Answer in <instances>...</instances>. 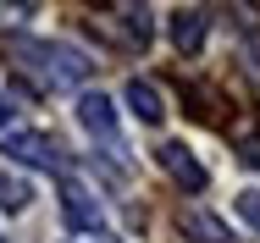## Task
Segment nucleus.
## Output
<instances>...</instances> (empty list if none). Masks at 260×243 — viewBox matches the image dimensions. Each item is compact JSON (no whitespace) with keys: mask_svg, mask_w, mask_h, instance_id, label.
Returning a JSON list of instances; mask_svg holds the SVG:
<instances>
[{"mask_svg":"<svg viewBox=\"0 0 260 243\" xmlns=\"http://www.w3.org/2000/svg\"><path fill=\"white\" fill-rule=\"evenodd\" d=\"M61 216H67V227H78V232H100V227H105L100 204L83 194L78 183H61Z\"/></svg>","mask_w":260,"mask_h":243,"instance_id":"nucleus-4","label":"nucleus"},{"mask_svg":"<svg viewBox=\"0 0 260 243\" xmlns=\"http://www.w3.org/2000/svg\"><path fill=\"white\" fill-rule=\"evenodd\" d=\"M78 122H83L89 133H100V138H116V105L105 94H83L78 99Z\"/></svg>","mask_w":260,"mask_h":243,"instance_id":"nucleus-7","label":"nucleus"},{"mask_svg":"<svg viewBox=\"0 0 260 243\" xmlns=\"http://www.w3.org/2000/svg\"><path fill=\"white\" fill-rule=\"evenodd\" d=\"M6 155H11L17 166H39V171H67V166H72V155L55 144L50 133H11V138H6Z\"/></svg>","mask_w":260,"mask_h":243,"instance_id":"nucleus-2","label":"nucleus"},{"mask_svg":"<svg viewBox=\"0 0 260 243\" xmlns=\"http://www.w3.org/2000/svg\"><path fill=\"white\" fill-rule=\"evenodd\" d=\"M238 160H244L249 171H260V133H249V138H238Z\"/></svg>","mask_w":260,"mask_h":243,"instance_id":"nucleus-12","label":"nucleus"},{"mask_svg":"<svg viewBox=\"0 0 260 243\" xmlns=\"http://www.w3.org/2000/svg\"><path fill=\"white\" fill-rule=\"evenodd\" d=\"M177 227H183V238H194V243H233V232L210 210H200V204H183L177 210Z\"/></svg>","mask_w":260,"mask_h":243,"instance_id":"nucleus-5","label":"nucleus"},{"mask_svg":"<svg viewBox=\"0 0 260 243\" xmlns=\"http://www.w3.org/2000/svg\"><path fill=\"white\" fill-rule=\"evenodd\" d=\"M28 199H34V188H28L22 177H6V183H0V204H6V210H22Z\"/></svg>","mask_w":260,"mask_h":243,"instance_id":"nucleus-10","label":"nucleus"},{"mask_svg":"<svg viewBox=\"0 0 260 243\" xmlns=\"http://www.w3.org/2000/svg\"><path fill=\"white\" fill-rule=\"evenodd\" d=\"M6 122H11V111H6V99H0V127H6Z\"/></svg>","mask_w":260,"mask_h":243,"instance_id":"nucleus-15","label":"nucleus"},{"mask_svg":"<svg viewBox=\"0 0 260 243\" xmlns=\"http://www.w3.org/2000/svg\"><path fill=\"white\" fill-rule=\"evenodd\" d=\"M244 66L260 78V33H249V45H244Z\"/></svg>","mask_w":260,"mask_h":243,"instance_id":"nucleus-14","label":"nucleus"},{"mask_svg":"<svg viewBox=\"0 0 260 243\" xmlns=\"http://www.w3.org/2000/svg\"><path fill=\"white\" fill-rule=\"evenodd\" d=\"M127 105H133V116H139V122H150V127L166 116L160 89H155V83H144V78H133V83H127Z\"/></svg>","mask_w":260,"mask_h":243,"instance_id":"nucleus-8","label":"nucleus"},{"mask_svg":"<svg viewBox=\"0 0 260 243\" xmlns=\"http://www.w3.org/2000/svg\"><path fill=\"white\" fill-rule=\"evenodd\" d=\"M155 160L166 166V177H172L177 188H188V194H200V188L210 183V177H205V166L194 160V149H188V144H160Z\"/></svg>","mask_w":260,"mask_h":243,"instance_id":"nucleus-3","label":"nucleus"},{"mask_svg":"<svg viewBox=\"0 0 260 243\" xmlns=\"http://www.w3.org/2000/svg\"><path fill=\"white\" fill-rule=\"evenodd\" d=\"M116 17L127 22V45H150V33H155V17H150V6H122Z\"/></svg>","mask_w":260,"mask_h":243,"instance_id":"nucleus-9","label":"nucleus"},{"mask_svg":"<svg viewBox=\"0 0 260 243\" xmlns=\"http://www.w3.org/2000/svg\"><path fill=\"white\" fill-rule=\"evenodd\" d=\"M205 28H210V17L200 11V6H183V11H172V45L183 50V55H194V50L205 45Z\"/></svg>","mask_w":260,"mask_h":243,"instance_id":"nucleus-6","label":"nucleus"},{"mask_svg":"<svg viewBox=\"0 0 260 243\" xmlns=\"http://www.w3.org/2000/svg\"><path fill=\"white\" fill-rule=\"evenodd\" d=\"M238 216H244L249 227H260V188H249V194H238Z\"/></svg>","mask_w":260,"mask_h":243,"instance_id":"nucleus-13","label":"nucleus"},{"mask_svg":"<svg viewBox=\"0 0 260 243\" xmlns=\"http://www.w3.org/2000/svg\"><path fill=\"white\" fill-rule=\"evenodd\" d=\"M6 50H11L17 61H39L50 83H83V78L94 72V66H89V55H83V50H72V45H34V39H11Z\"/></svg>","mask_w":260,"mask_h":243,"instance_id":"nucleus-1","label":"nucleus"},{"mask_svg":"<svg viewBox=\"0 0 260 243\" xmlns=\"http://www.w3.org/2000/svg\"><path fill=\"white\" fill-rule=\"evenodd\" d=\"M183 99H188V116H194V122H210V116H216V111H210V99L200 94V89H188V83H183Z\"/></svg>","mask_w":260,"mask_h":243,"instance_id":"nucleus-11","label":"nucleus"}]
</instances>
